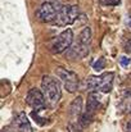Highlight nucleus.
<instances>
[{
	"label": "nucleus",
	"mask_w": 131,
	"mask_h": 132,
	"mask_svg": "<svg viewBox=\"0 0 131 132\" xmlns=\"http://www.w3.org/2000/svg\"><path fill=\"white\" fill-rule=\"evenodd\" d=\"M89 54V46L87 45H82L76 43L75 45L71 46V49L67 51V58L71 60H77V59H82Z\"/></svg>",
	"instance_id": "9"
},
{
	"label": "nucleus",
	"mask_w": 131,
	"mask_h": 132,
	"mask_svg": "<svg viewBox=\"0 0 131 132\" xmlns=\"http://www.w3.org/2000/svg\"><path fill=\"white\" fill-rule=\"evenodd\" d=\"M113 81H114V73L105 72L100 76H90L86 80V86L89 90L94 92L107 94L113 87Z\"/></svg>",
	"instance_id": "1"
},
{
	"label": "nucleus",
	"mask_w": 131,
	"mask_h": 132,
	"mask_svg": "<svg viewBox=\"0 0 131 132\" xmlns=\"http://www.w3.org/2000/svg\"><path fill=\"white\" fill-rule=\"evenodd\" d=\"M70 110H71V116H73V117H80L82 113V99L81 97H76L72 103H71V108H70Z\"/></svg>",
	"instance_id": "11"
},
{
	"label": "nucleus",
	"mask_w": 131,
	"mask_h": 132,
	"mask_svg": "<svg viewBox=\"0 0 131 132\" xmlns=\"http://www.w3.org/2000/svg\"><path fill=\"white\" fill-rule=\"evenodd\" d=\"M125 51H126L127 54H131V39L126 43V45H125Z\"/></svg>",
	"instance_id": "16"
},
{
	"label": "nucleus",
	"mask_w": 131,
	"mask_h": 132,
	"mask_svg": "<svg viewBox=\"0 0 131 132\" xmlns=\"http://www.w3.org/2000/svg\"><path fill=\"white\" fill-rule=\"evenodd\" d=\"M129 63H130V59H129L127 56H125V55H124V56H121V58H120V64H121L122 67H125V68H126V67L129 65Z\"/></svg>",
	"instance_id": "15"
},
{
	"label": "nucleus",
	"mask_w": 131,
	"mask_h": 132,
	"mask_svg": "<svg viewBox=\"0 0 131 132\" xmlns=\"http://www.w3.org/2000/svg\"><path fill=\"white\" fill-rule=\"evenodd\" d=\"M55 75L59 77V80L62 81L64 88L71 92V94H75L77 90H79V85H80V80H79V76L72 72V71H68L63 67H58L55 69Z\"/></svg>",
	"instance_id": "5"
},
{
	"label": "nucleus",
	"mask_w": 131,
	"mask_h": 132,
	"mask_svg": "<svg viewBox=\"0 0 131 132\" xmlns=\"http://www.w3.org/2000/svg\"><path fill=\"white\" fill-rule=\"evenodd\" d=\"M93 68H94L95 71H102V69L104 68V59H103V58L98 59V60L95 62V64H93Z\"/></svg>",
	"instance_id": "13"
},
{
	"label": "nucleus",
	"mask_w": 131,
	"mask_h": 132,
	"mask_svg": "<svg viewBox=\"0 0 131 132\" xmlns=\"http://www.w3.org/2000/svg\"><path fill=\"white\" fill-rule=\"evenodd\" d=\"M127 24H129V27L131 28V15L130 17H127Z\"/></svg>",
	"instance_id": "17"
},
{
	"label": "nucleus",
	"mask_w": 131,
	"mask_h": 132,
	"mask_svg": "<svg viewBox=\"0 0 131 132\" xmlns=\"http://www.w3.org/2000/svg\"><path fill=\"white\" fill-rule=\"evenodd\" d=\"M41 88L49 105H55L62 97V90L59 82L51 76H44L41 80Z\"/></svg>",
	"instance_id": "2"
},
{
	"label": "nucleus",
	"mask_w": 131,
	"mask_h": 132,
	"mask_svg": "<svg viewBox=\"0 0 131 132\" xmlns=\"http://www.w3.org/2000/svg\"><path fill=\"white\" fill-rule=\"evenodd\" d=\"M73 44V31L71 28L64 30L62 34H59L50 45V50L54 54H62L67 50L71 49V46Z\"/></svg>",
	"instance_id": "4"
},
{
	"label": "nucleus",
	"mask_w": 131,
	"mask_h": 132,
	"mask_svg": "<svg viewBox=\"0 0 131 132\" xmlns=\"http://www.w3.org/2000/svg\"><path fill=\"white\" fill-rule=\"evenodd\" d=\"M129 113L131 114V104H130V108H129Z\"/></svg>",
	"instance_id": "19"
},
{
	"label": "nucleus",
	"mask_w": 131,
	"mask_h": 132,
	"mask_svg": "<svg viewBox=\"0 0 131 132\" xmlns=\"http://www.w3.org/2000/svg\"><path fill=\"white\" fill-rule=\"evenodd\" d=\"M100 106V99H99V95L98 92H94L91 91L87 96V101H86V113L89 114H94L95 110H98V108Z\"/></svg>",
	"instance_id": "10"
},
{
	"label": "nucleus",
	"mask_w": 131,
	"mask_h": 132,
	"mask_svg": "<svg viewBox=\"0 0 131 132\" xmlns=\"http://www.w3.org/2000/svg\"><path fill=\"white\" fill-rule=\"evenodd\" d=\"M36 14H37V18L41 22L50 23V22H55L57 15H58V10L51 3H44L37 9Z\"/></svg>",
	"instance_id": "7"
},
{
	"label": "nucleus",
	"mask_w": 131,
	"mask_h": 132,
	"mask_svg": "<svg viewBox=\"0 0 131 132\" xmlns=\"http://www.w3.org/2000/svg\"><path fill=\"white\" fill-rule=\"evenodd\" d=\"M80 17V9L77 5H63L58 10V15L55 19V24L58 27L68 26L76 22V19Z\"/></svg>",
	"instance_id": "3"
},
{
	"label": "nucleus",
	"mask_w": 131,
	"mask_h": 132,
	"mask_svg": "<svg viewBox=\"0 0 131 132\" xmlns=\"http://www.w3.org/2000/svg\"><path fill=\"white\" fill-rule=\"evenodd\" d=\"M100 4L103 5H108V6H113V5H118L121 3V0H99Z\"/></svg>",
	"instance_id": "14"
},
{
	"label": "nucleus",
	"mask_w": 131,
	"mask_h": 132,
	"mask_svg": "<svg viewBox=\"0 0 131 132\" xmlns=\"http://www.w3.org/2000/svg\"><path fill=\"white\" fill-rule=\"evenodd\" d=\"M26 103L36 113V112H40V110L45 109L46 99H45V95H44V92L41 90L34 87L31 90H28L27 96H26Z\"/></svg>",
	"instance_id": "6"
},
{
	"label": "nucleus",
	"mask_w": 131,
	"mask_h": 132,
	"mask_svg": "<svg viewBox=\"0 0 131 132\" xmlns=\"http://www.w3.org/2000/svg\"><path fill=\"white\" fill-rule=\"evenodd\" d=\"M127 132H131V122L129 123V126H127Z\"/></svg>",
	"instance_id": "18"
},
{
	"label": "nucleus",
	"mask_w": 131,
	"mask_h": 132,
	"mask_svg": "<svg viewBox=\"0 0 131 132\" xmlns=\"http://www.w3.org/2000/svg\"><path fill=\"white\" fill-rule=\"evenodd\" d=\"M90 39H91V30H90V27H85L81 31L77 43L79 44H82V45H87V43L90 41Z\"/></svg>",
	"instance_id": "12"
},
{
	"label": "nucleus",
	"mask_w": 131,
	"mask_h": 132,
	"mask_svg": "<svg viewBox=\"0 0 131 132\" xmlns=\"http://www.w3.org/2000/svg\"><path fill=\"white\" fill-rule=\"evenodd\" d=\"M13 128L16 130V132H34L32 126H31L27 116L23 112L16 116L14 123H13Z\"/></svg>",
	"instance_id": "8"
}]
</instances>
